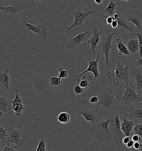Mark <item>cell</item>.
<instances>
[{
  "mask_svg": "<svg viewBox=\"0 0 142 151\" xmlns=\"http://www.w3.org/2000/svg\"><path fill=\"white\" fill-rule=\"evenodd\" d=\"M113 17L114 19V20H117L120 17V12H118V13H115L113 15Z\"/></svg>",
  "mask_w": 142,
  "mask_h": 151,
  "instance_id": "46",
  "label": "cell"
},
{
  "mask_svg": "<svg viewBox=\"0 0 142 151\" xmlns=\"http://www.w3.org/2000/svg\"><path fill=\"white\" fill-rule=\"evenodd\" d=\"M141 69H142V68H141Z\"/></svg>",
  "mask_w": 142,
  "mask_h": 151,
  "instance_id": "51",
  "label": "cell"
},
{
  "mask_svg": "<svg viewBox=\"0 0 142 151\" xmlns=\"http://www.w3.org/2000/svg\"><path fill=\"white\" fill-rule=\"evenodd\" d=\"M126 46L130 53L134 54L139 52V45L138 38L130 39L126 43Z\"/></svg>",
  "mask_w": 142,
  "mask_h": 151,
  "instance_id": "21",
  "label": "cell"
},
{
  "mask_svg": "<svg viewBox=\"0 0 142 151\" xmlns=\"http://www.w3.org/2000/svg\"><path fill=\"white\" fill-rule=\"evenodd\" d=\"M142 139V137L137 134H133V135H132V139L134 142H140Z\"/></svg>",
  "mask_w": 142,
  "mask_h": 151,
  "instance_id": "39",
  "label": "cell"
},
{
  "mask_svg": "<svg viewBox=\"0 0 142 151\" xmlns=\"http://www.w3.org/2000/svg\"><path fill=\"white\" fill-rule=\"evenodd\" d=\"M117 5V4L116 2H113V1L111 0L104 9V14L106 16H112L115 14L114 12L116 10Z\"/></svg>",
  "mask_w": 142,
  "mask_h": 151,
  "instance_id": "27",
  "label": "cell"
},
{
  "mask_svg": "<svg viewBox=\"0 0 142 151\" xmlns=\"http://www.w3.org/2000/svg\"><path fill=\"white\" fill-rule=\"evenodd\" d=\"M139 105H141V106H142V101L141 102H140V103H139Z\"/></svg>",
  "mask_w": 142,
  "mask_h": 151,
  "instance_id": "47",
  "label": "cell"
},
{
  "mask_svg": "<svg viewBox=\"0 0 142 151\" xmlns=\"http://www.w3.org/2000/svg\"><path fill=\"white\" fill-rule=\"evenodd\" d=\"M10 102L12 104V110L14 112L15 115L18 118H20L22 115L23 111L26 110L22 103V99L19 96L17 90H16V95L14 99L11 100Z\"/></svg>",
  "mask_w": 142,
  "mask_h": 151,
  "instance_id": "18",
  "label": "cell"
},
{
  "mask_svg": "<svg viewBox=\"0 0 142 151\" xmlns=\"http://www.w3.org/2000/svg\"><path fill=\"white\" fill-rule=\"evenodd\" d=\"M132 139V136H125L123 138L122 140V144L124 146L126 145L128 143L130 142Z\"/></svg>",
  "mask_w": 142,
  "mask_h": 151,
  "instance_id": "38",
  "label": "cell"
},
{
  "mask_svg": "<svg viewBox=\"0 0 142 151\" xmlns=\"http://www.w3.org/2000/svg\"><path fill=\"white\" fill-rule=\"evenodd\" d=\"M137 123H142V107H133L127 112Z\"/></svg>",
  "mask_w": 142,
  "mask_h": 151,
  "instance_id": "22",
  "label": "cell"
},
{
  "mask_svg": "<svg viewBox=\"0 0 142 151\" xmlns=\"http://www.w3.org/2000/svg\"><path fill=\"white\" fill-rule=\"evenodd\" d=\"M123 17L127 22L133 23L136 27L137 32L142 31V11L137 9H132Z\"/></svg>",
  "mask_w": 142,
  "mask_h": 151,
  "instance_id": "11",
  "label": "cell"
},
{
  "mask_svg": "<svg viewBox=\"0 0 142 151\" xmlns=\"http://www.w3.org/2000/svg\"><path fill=\"white\" fill-rule=\"evenodd\" d=\"M93 1L96 5H102L104 0H93Z\"/></svg>",
  "mask_w": 142,
  "mask_h": 151,
  "instance_id": "45",
  "label": "cell"
},
{
  "mask_svg": "<svg viewBox=\"0 0 142 151\" xmlns=\"http://www.w3.org/2000/svg\"><path fill=\"white\" fill-rule=\"evenodd\" d=\"M49 84L53 89H59L62 86L61 79L59 76H51L49 78Z\"/></svg>",
  "mask_w": 142,
  "mask_h": 151,
  "instance_id": "29",
  "label": "cell"
},
{
  "mask_svg": "<svg viewBox=\"0 0 142 151\" xmlns=\"http://www.w3.org/2000/svg\"><path fill=\"white\" fill-rule=\"evenodd\" d=\"M118 99L122 105L132 106L139 104L142 101V96L137 92L135 87L132 82L125 84Z\"/></svg>",
  "mask_w": 142,
  "mask_h": 151,
  "instance_id": "2",
  "label": "cell"
},
{
  "mask_svg": "<svg viewBox=\"0 0 142 151\" xmlns=\"http://www.w3.org/2000/svg\"><path fill=\"white\" fill-rule=\"evenodd\" d=\"M80 77V78L77 80V84L79 85L84 89H87L91 87L92 85L91 83V81L92 79L91 76L84 75Z\"/></svg>",
  "mask_w": 142,
  "mask_h": 151,
  "instance_id": "26",
  "label": "cell"
},
{
  "mask_svg": "<svg viewBox=\"0 0 142 151\" xmlns=\"http://www.w3.org/2000/svg\"><path fill=\"white\" fill-rule=\"evenodd\" d=\"M100 55L99 54H98L96 57V58L94 59H90L89 60L88 63V67L87 68L80 74V76H84L87 73L91 72L93 74L94 78L96 79H99L100 77V74L99 71V61Z\"/></svg>",
  "mask_w": 142,
  "mask_h": 151,
  "instance_id": "16",
  "label": "cell"
},
{
  "mask_svg": "<svg viewBox=\"0 0 142 151\" xmlns=\"http://www.w3.org/2000/svg\"><path fill=\"white\" fill-rule=\"evenodd\" d=\"M122 1H123L124 2H127V1H128L129 0H122Z\"/></svg>",
  "mask_w": 142,
  "mask_h": 151,
  "instance_id": "48",
  "label": "cell"
},
{
  "mask_svg": "<svg viewBox=\"0 0 142 151\" xmlns=\"http://www.w3.org/2000/svg\"><path fill=\"white\" fill-rule=\"evenodd\" d=\"M142 92H141V95H142Z\"/></svg>",
  "mask_w": 142,
  "mask_h": 151,
  "instance_id": "49",
  "label": "cell"
},
{
  "mask_svg": "<svg viewBox=\"0 0 142 151\" xmlns=\"http://www.w3.org/2000/svg\"><path fill=\"white\" fill-rule=\"evenodd\" d=\"M1 151H19L14 149L12 147L6 146L1 149Z\"/></svg>",
  "mask_w": 142,
  "mask_h": 151,
  "instance_id": "42",
  "label": "cell"
},
{
  "mask_svg": "<svg viewBox=\"0 0 142 151\" xmlns=\"http://www.w3.org/2000/svg\"><path fill=\"white\" fill-rule=\"evenodd\" d=\"M115 1H118V0H115Z\"/></svg>",
  "mask_w": 142,
  "mask_h": 151,
  "instance_id": "50",
  "label": "cell"
},
{
  "mask_svg": "<svg viewBox=\"0 0 142 151\" xmlns=\"http://www.w3.org/2000/svg\"><path fill=\"white\" fill-rule=\"evenodd\" d=\"M117 21L118 22V28L120 32H123L126 31L129 33H132L136 32L132 27L129 26L127 24V22L124 19L123 17H121V16Z\"/></svg>",
  "mask_w": 142,
  "mask_h": 151,
  "instance_id": "23",
  "label": "cell"
},
{
  "mask_svg": "<svg viewBox=\"0 0 142 151\" xmlns=\"http://www.w3.org/2000/svg\"><path fill=\"white\" fill-rule=\"evenodd\" d=\"M16 17L18 18L21 21L25 23V24L26 26L27 31L33 32L38 38L45 39L49 36L48 28L43 24H39L38 26H35L32 23L27 22L25 19L21 18L18 15Z\"/></svg>",
  "mask_w": 142,
  "mask_h": 151,
  "instance_id": "10",
  "label": "cell"
},
{
  "mask_svg": "<svg viewBox=\"0 0 142 151\" xmlns=\"http://www.w3.org/2000/svg\"><path fill=\"white\" fill-rule=\"evenodd\" d=\"M133 34L134 36H137L139 41V58H142V31L141 32H135L134 33H133Z\"/></svg>",
  "mask_w": 142,
  "mask_h": 151,
  "instance_id": "31",
  "label": "cell"
},
{
  "mask_svg": "<svg viewBox=\"0 0 142 151\" xmlns=\"http://www.w3.org/2000/svg\"><path fill=\"white\" fill-rule=\"evenodd\" d=\"M68 75V70L65 69L64 68L60 67L58 69V76L61 79H63L66 78Z\"/></svg>",
  "mask_w": 142,
  "mask_h": 151,
  "instance_id": "32",
  "label": "cell"
},
{
  "mask_svg": "<svg viewBox=\"0 0 142 151\" xmlns=\"http://www.w3.org/2000/svg\"><path fill=\"white\" fill-rule=\"evenodd\" d=\"M134 142L133 141V140H131L130 142L128 143L126 145H125L124 146L127 148V149H131V148H133V146H134Z\"/></svg>",
  "mask_w": 142,
  "mask_h": 151,
  "instance_id": "43",
  "label": "cell"
},
{
  "mask_svg": "<svg viewBox=\"0 0 142 151\" xmlns=\"http://www.w3.org/2000/svg\"><path fill=\"white\" fill-rule=\"evenodd\" d=\"M9 137L7 138L6 144H12L18 148L21 147L22 143V134L24 129L21 126L17 127H11L9 129Z\"/></svg>",
  "mask_w": 142,
  "mask_h": 151,
  "instance_id": "9",
  "label": "cell"
},
{
  "mask_svg": "<svg viewBox=\"0 0 142 151\" xmlns=\"http://www.w3.org/2000/svg\"><path fill=\"white\" fill-rule=\"evenodd\" d=\"M133 133L134 134H138L142 138V123L137 124H135L133 129Z\"/></svg>",
  "mask_w": 142,
  "mask_h": 151,
  "instance_id": "33",
  "label": "cell"
},
{
  "mask_svg": "<svg viewBox=\"0 0 142 151\" xmlns=\"http://www.w3.org/2000/svg\"><path fill=\"white\" fill-rule=\"evenodd\" d=\"M130 72V78L131 79V81L133 84L134 85L138 93L141 95L142 90V69L137 68L133 69Z\"/></svg>",
  "mask_w": 142,
  "mask_h": 151,
  "instance_id": "17",
  "label": "cell"
},
{
  "mask_svg": "<svg viewBox=\"0 0 142 151\" xmlns=\"http://www.w3.org/2000/svg\"><path fill=\"white\" fill-rule=\"evenodd\" d=\"M134 66L136 68L142 67V58H138L136 62L134 63Z\"/></svg>",
  "mask_w": 142,
  "mask_h": 151,
  "instance_id": "41",
  "label": "cell"
},
{
  "mask_svg": "<svg viewBox=\"0 0 142 151\" xmlns=\"http://www.w3.org/2000/svg\"><path fill=\"white\" fill-rule=\"evenodd\" d=\"M9 100L5 96H0V118L4 114H7L8 109H9Z\"/></svg>",
  "mask_w": 142,
  "mask_h": 151,
  "instance_id": "25",
  "label": "cell"
},
{
  "mask_svg": "<svg viewBox=\"0 0 142 151\" xmlns=\"http://www.w3.org/2000/svg\"><path fill=\"white\" fill-rule=\"evenodd\" d=\"M58 121L62 124H68L71 120V116L65 111H62L59 113L57 116Z\"/></svg>",
  "mask_w": 142,
  "mask_h": 151,
  "instance_id": "28",
  "label": "cell"
},
{
  "mask_svg": "<svg viewBox=\"0 0 142 151\" xmlns=\"http://www.w3.org/2000/svg\"><path fill=\"white\" fill-rule=\"evenodd\" d=\"M10 68H7L4 71L0 72V89L5 93H11V77L9 76Z\"/></svg>",
  "mask_w": 142,
  "mask_h": 151,
  "instance_id": "15",
  "label": "cell"
},
{
  "mask_svg": "<svg viewBox=\"0 0 142 151\" xmlns=\"http://www.w3.org/2000/svg\"><path fill=\"white\" fill-rule=\"evenodd\" d=\"M142 148V143L140 142H134V146H133V149L135 150L138 151L141 150Z\"/></svg>",
  "mask_w": 142,
  "mask_h": 151,
  "instance_id": "40",
  "label": "cell"
},
{
  "mask_svg": "<svg viewBox=\"0 0 142 151\" xmlns=\"http://www.w3.org/2000/svg\"><path fill=\"white\" fill-rule=\"evenodd\" d=\"M111 131L113 135V139L115 144L122 143V140L125 136L121 128V120L118 114L113 116V119L111 123Z\"/></svg>",
  "mask_w": 142,
  "mask_h": 151,
  "instance_id": "8",
  "label": "cell"
},
{
  "mask_svg": "<svg viewBox=\"0 0 142 151\" xmlns=\"http://www.w3.org/2000/svg\"><path fill=\"white\" fill-rule=\"evenodd\" d=\"M9 137V134L7 133V129L4 128L2 126H0V141L2 143H5Z\"/></svg>",
  "mask_w": 142,
  "mask_h": 151,
  "instance_id": "30",
  "label": "cell"
},
{
  "mask_svg": "<svg viewBox=\"0 0 142 151\" xmlns=\"http://www.w3.org/2000/svg\"><path fill=\"white\" fill-rule=\"evenodd\" d=\"M99 101L96 104L101 106L105 110H112L120 101L118 95L113 93V91L111 88H108L103 91H99L98 93Z\"/></svg>",
  "mask_w": 142,
  "mask_h": 151,
  "instance_id": "4",
  "label": "cell"
},
{
  "mask_svg": "<svg viewBox=\"0 0 142 151\" xmlns=\"http://www.w3.org/2000/svg\"><path fill=\"white\" fill-rule=\"evenodd\" d=\"M78 115L82 116L84 120L90 122L92 126L97 124L100 121L102 120V116L98 111L90 108L85 111H81L77 112Z\"/></svg>",
  "mask_w": 142,
  "mask_h": 151,
  "instance_id": "12",
  "label": "cell"
},
{
  "mask_svg": "<svg viewBox=\"0 0 142 151\" xmlns=\"http://www.w3.org/2000/svg\"><path fill=\"white\" fill-rule=\"evenodd\" d=\"M0 9L4 12V15L7 14H12L16 17L17 16V14L20 11V8L16 6L11 5L9 6H6L3 5L1 2L0 4Z\"/></svg>",
  "mask_w": 142,
  "mask_h": 151,
  "instance_id": "24",
  "label": "cell"
},
{
  "mask_svg": "<svg viewBox=\"0 0 142 151\" xmlns=\"http://www.w3.org/2000/svg\"><path fill=\"white\" fill-rule=\"evenodd\" d=\"M115 47L118 50V54L119 56H129L130 55V52L127 46L124 45L122 40L120 38H117L115 40Z\"/></svg>",
  "mask_w": 142,
  "mask_h": 151,
  "instance_id": "20",
  "label": "cell"
},
{
  "mask_svg": "<svg viewBox=\"0 0 142 151\" xmlns=\"http://www.w3.org/2000/svg\"><path fill=\"white\" fill-rule=\"evenodd\" d=\"M112 120H102L97 124L92 126L91 132L94 137L98 141L111 143L113 141V135L110 130Z\"/></svg>",
  "mask_w": 142,
  "mask_h": 151,
  "instance_id": "3",
  "label": "cell"
},
{
  "mask_svg": "<svg viewBox=\"0 0 142 151\" xmlns=\"http://www.w3.org/2000/svg\"><path fill=\"white\" fill-rule=\"evenodd\" d=\"M111 27L112 28V29H115L118 27V22L117 20H114L113 21V22L112 23L111 25Z\"/></svg>",
  "mask_w": 142,
  "mask_h": 151,
  "instance_id": "44",
  "label": "cell"
},
{
  "mask_svg": "<svg viewBox=\"0 0 142 151\" xmlns=\"http://www.w3.org/2000/svg\"><path fill=\"white\" fill-rule=\"evenodd\" d=\"M31 77L33 86L37 93H40V95H44L51 91L52 88L50 86L49 81L44 76L35 75L31 76Z\"/></svg>",
  "mask_w": 142,
  "mask_h": 151,
  "instance_id": "7",
  "label": "cell"
},
{
  "mask_svg": "<svg viewBox=\"0 0 142 151\" xmlns=\"http://www.w3.org/2000/svg\"><path fill=\"white\" fill-rule=\"evenodd\" d=\"M106 36L101 40V43L99 45V48L104 56V65L106 68L112 67V63L110 62L109 55L111 50L113 49L112 45V40L113 36L116 34V31H106Z\"/></svg>",
  "mask_w": 142,
  "mask_h": 151,
  "instance_id": "5",
  "label": "cell"
},
{
  "mask_svg": "<svg viewBox=\"0 0 142 151\" xmlns=\"http://www.w3.org/2000/svg\"><path fill=\"white\" fill-rule=\"evenodd\" d=\"M96 14V12L93 9H88V8H85L84 9H81L80 8L76 9L73 13L74 17V21L71 26L67 28L66 31L62 33V35H66L72 29L77 26H82L84 25V23L85 19L88 17L89 16Z\"/></svg>",
  "mask_w": 142,
  "mask_h": 151,
  "instance_id": "6",
  "label": "cell"
},
{
  "mask_svg": "<svg viewBox=\"0 0 142 151\" xmlns=\"http://www.w3.org/2000/svg\"><path fill=\"white\" fill-rule=\"evenodd\" d=\"M99 96L97 95H94L89 99V102L92 104H97L99 101Z\"/></svg>",
  "mask_w": 142,
  "mask_h": 151,
  "instance_id": "37",
  "label": "cell"
},
{
  "mask_svg": "<svg viewBox=\"0 0 142 151\" xmlns=\"http://www.w3.org/2000/svg\"><path fill=\"white\" fill-rule=\"evenodd\" d=\"M135 124V122L134 120H129L127 118H123L122 121H121V128L124 135L132 136Z\"/></svg>",
  "mask_w": 142,
  "mask_h": 151,
  "instance_id": "19",
  "label": "cell"
},
{
  "mask_svg": "<svg viewBox=\"0 0 142 151\" xmlns=\"http://www.w3.org/2000/svg\"><path fill=\"white\" fill-rule=\"evenodd\" d=\"M73 91L75 95H79L84 93V89L82 88L79 85H75L73 88Z\"/></svg>",
  "mask_w": 142,
  "mask_h": 151,
  "instance_id": "35",
  "label": "cell"
},
{
  "mask_svg": "<svg viewBox=\"0 0 142 151\" xmlns=\"http://www.w3.org/2000/svg\"><path fill=\"white\" fill-rule=\"evenodd\" d=\"M46 142H44L43 139H41L38 144L36 151H46Z\"/></svg>",
  "mask_w": 142,
  "mask_h": 151,
  "instance_id": "34",
  "label": "cell"
},
{
  "mask_svg": "<svg viewBox=\"0 0 142 151\" xmlns=\"http://www.w3.org/2000/svg\"><path fill=\"white\" fill-rule=\"evenodd\" d=\"M88 31H86L80 33L73 37H71L67 42V50L68 51H72L79 47L80 45L83 43L86 36L88 35Z\"/></svg>",
  "mask_w": 142,
  "mask_h": 151,
  "instance_id": "13",
  "label": "cell"
},
{
  "mask_svg": "<svg viewBox=\"0 0 142 151\" xmlns=\"http://www.w3.org/2000/svg\"><path fill=\"white\" fill-rule=\"evenodd\" d=\"M102 32L98 30L97 28H95L93 29V35L87 40V45H90L91 48L89 50L88 54L93 53L96 54V49L101 43V35Z\"/></svg>",
  "mask_w": 142,
  "mask_h": 151,
  "instance_id": "14",
  "label": "cell"
},
{
  "mask_svg": "<svg viewBox=\"0 0 142 151\" xmlns=\"http://www.w3.org/2000/svg\"><path fill=\"white\" fill-rule=\"evenodd\" d=\"M102 20L106 23L107 25L111 26L112 23L114 20L113 16H106L104 14L102 15Z\"/></svg>",
  "mask_w": 142,
  "mask_h": 151,
  "instance_id": "36",
  "label": "cell"
},
{
  "mask_svg": "<svg viewBox=\"0 0 142 151\" xmlns=\"http://www.w3.org/2000/svg\"><path fill=\"white\" fill-rule=\"evenodd\" d=\"M113 70L106 72L107 79L109 83L115 87H119L122 84L130 83V75L129 71V63H127L124 67L119 61L114 60L112 62Z\"/></svg>",
  "mask_w": 142,
  "mask_h": 151,
  "instance_id": "1",
  "label": "cell"
}]
</instances>
